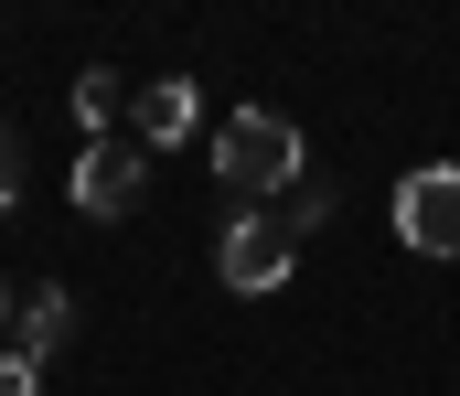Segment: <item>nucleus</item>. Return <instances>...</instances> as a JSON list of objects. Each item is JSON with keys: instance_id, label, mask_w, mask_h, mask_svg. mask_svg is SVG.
Here are the masks:
<instances>
[{"instance_id": "7ed1b4c3", "label": "nucleus", "mask_w": 460, "mask_h": 396, "mask_svg": "<svg viewBox=\"0 0 460 396\" xmlns=\"http://www.w3.org/2000/svg\"><path fill=\"white\" fill-rule=\"evenodd\" d=\"M65 193H75V215H97V225L139 215V193H150V150H139V139H86L75 172H65Z\"/></svg>"}, {"instance_id": "6e6552de", "label": "nucleus", "mask_w": 460, "mask_h": 396, "mask_svg": "<svg viewBox=\"0 0 460 396\" xmlns=\"http://www.w3.org/2000/svg\"><path fill=\"white\" fill-rule=\"evenodd\" d=\"M279 215H289V225H300V236H322V225H332V182H300V193H289V204H279Z\"/></svg>"}, {"instance_id": "39448f33", "label": "nucleus", "mask_w": 460, "mask_h": 396, "mask_svg": "<svg viewBox=\"0 0 460 396\" xmlns=\"http://www.w3.org/2000/svg\"><path fill=\"white\" fill-rule=\"evenodd\" d=\"M193 129H204V97H193V75L128 86V139H139V150H182Z\"/></svg>"}, {"instance_id": "9b49d317", "label": "nucleus", "mask_w": 460, "mask_h": 396, "mask_svg": "<svg viewBox=\"0 0 460 396\" xmlns=\"http://www.w3.org/2000/svg\"><path fill=\"white\" fill-rule=\"evenodd\" d=\"M11 332H22V289L0 278V343H11Z\"/></svg>"}, {"instance_id": "423d86ee", "label": "nucleus", "mask_w": 460, "mask_h": 396, "mask_svg": "<svg viewBox=\"0 0 460 396\" xmlns=\"http://www.w3.org/2000/svg\"><path fill=\"white\" fill-rule=\"evenodd\" d=\"M65 343H75V300H65V289H22V332H11V354L43 375Z\"/></svg>"}, {"instance_id": "9d476101", "label": "nucleus", "mask_w": 460, "mask_h": 396, "mask_svg": "<svg viewBox=\"0 0 460 396\" xmlns=\"http://www.w3.org/2000/svg\"><path fill=\"white\" fill-rule=\"evenodd\" d=\"M0 396H43V375H32V365H22L11 343H0Z\"/></svg>"}, {"instance_id": "f03ea898", "label": "nucleus", "mask_w": 460, "mask_h": 396, "mask_svg": "<svg viewBox=\"0 0 460 396\" xmlns=\"http://www.w3.org/2000/svg\"><path fill=\"white\" fill-rule=\"evenodd\" d=\"M300 247H311V236H300L279 204H235V215H226V247H215V278H226L235 300H268V289H289Z\"/></svg>"}, {"instance_id": "0eeeda50", "label": "nucleus", "mask_w": 460, "mask_h": 396, "mask_svg": "<svg viewBox=\"0 0 460 396\" xmlns=\"http://www.w3.org/2000/svg\"><path fill=\"white\" fill-rule=\"evenodd\" d=\"M118 108H128V86H118L108 65H86V75H75V129H86V139H118V129H108Z\"/></svg>"}, {"instance_id": "1a4fd4ad", "label": "nucleus", "mask_w": 460, "mask_h": 396, "mask_svg": "<svg viewBox=\"0 0 460 396\" xmlns=\"http://www.w3.org/2000/svg\"><path fill=\"white\" fill-rule=\"evenodd\" d=\"M11 204H22V139L0 129V215H11Z\"/></svg>"}, {"instance_id": "f257e3e1", "label": "nucleus", "mask_w": 460, "mask_h": 396, "mask_svg": "<svg viewBox=\"0 0 460 396\" xmlns=\"http://www.w3.org/2000/svg\"><path fill=\"white\" fill-rule=\"evenodd\" d=\"M300 172H311V139L289 129L279 108H235L226 129H215V182H226L235 204H289Z\"/></svg>"}, {"instance_id": "20e7f679", "label": "nucleus", "mask_w": 460, "mask_h": 396, "mask_svg": "<svg viewBox=\"0 0 460 396\" xmlns=\"http://www.w3.org/2000/svg\"><path fill=\"white\" fill-rule=\"evenodd\" d=\"M396 236H407L418 258H460V161L396 172Z\"/></svg>"}]
</instances>
